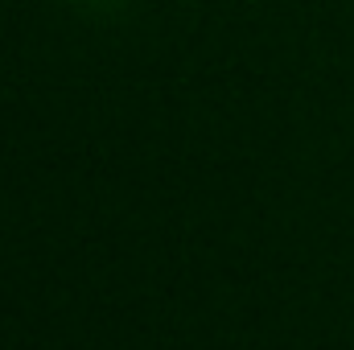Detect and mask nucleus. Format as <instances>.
I'll return each instance as SVG.
<instances>
[]
</instances>
